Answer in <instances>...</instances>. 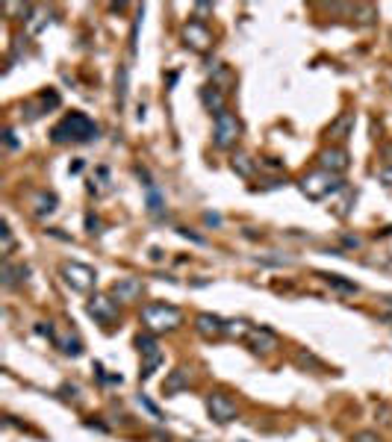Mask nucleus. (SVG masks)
Listing matches in <instances>:
<instances>
[{
    "label": "nucleus",
    "instance_id": "10",
    "mask_svg": "<svg viewBox=\"0 0 392 442\" xmlns=\"http://www.w3.org/2000/svg\"><path fill=\"white\" fill-rule=\"evenodd\" d=\"M142 280L139 278H121V280H115L112 283V289H110V298L112 301H119V304H133V301H139L142 298Z\"/></svg>",
    "mask_w": 392,
    "mask_h": 442
},
{
    "label": "nucleus",
    "instance_id": "25",
    "mask_svg": "<svg viewBox=\"0 0 392 442\" xmlns=\"http://www.w3.org/2000/svg\"><path fill=\"white\" fill-rule=\"evenodd\" d=\"M45 24H47V12H45V9H33V18H30V21H27V33L36 36V33H38V29H42Z\"/></svg>",
    "mask_w": 392,
    "mask_h": 442
},
{
    "label": "nucleus",
    "instance_id": "39",
    "mask_svg": "<svg viewBox=\"0 0 392 442\" xmlns=\"http://www.w3.org/2000/svg\"><path fill=\"white\" fill-rule=\"evenodd\" d=\"M151 260L160 262V260H162V251H160V248H151Z\"/></svg>",
    "mask_w": 392,
    "mask_h": 442
},
{
    "label": "nucleus",
    "instance_id": "34",
    "mask_svg": "<svg viewBox=\"0 0 392 442\" xmlns=\"http://www.w3.org/2000/svg\"><path fill=\"white\" fill-rule=\"evenodd\" d=\"M204 221L212 224V228H219V224H221V215H215V212H204Z\"/></svg>",
    "mask_w": 392,
    "mask_h": 442
},
{
    "label": "nucleus",
    "instance_id": "35",
    "mask_svg": "<svg viewBox=\"0 0 392 442\" xmlns=\"http://www.w3.org/2000/svg\"><path fill=\"white\" fill-rule=\"evenodd\" d=\"M3 142H6V147H18V142H15V133L9 130V127L3 130Z\"/></svg>",
    "mask_w": 392,
    "mask_h": 442
},
{
    "label": "nucleus",
    "instance_id": "36",
    "mask_svg": "<svg viewBox=\"0 0 392 442\" xmlns=\"http://www.w3.org/2000/svg\"><path fill=\"white\" fill-rule=\"evenodd\" d=\"M342 242H345L348 248H360V239H357V236H342Z\"/></svg>",
    "mask_w": 392,
    "mask_h": 442
},
{
    "label": "nucleus",
    "instance_id": "18",
    "mask_svg": "<svg viewBox=\"0 0 392 442\" xmlns=\"http://www.w3.org/2000/svg\"><path fill=\"white\" fill-rule=\"evenodd\" d=\"M30 204H33V215H38V219H45V215H53L56 212V195H51V192H36L33 198H30Z\"/></svg>",
    "mask_w": 392,
    "mask_h": 442
},
{
    "label": "nucleus",
    "instance_id": "12",
    "mask_svg": "<svg viewBox=\"0 0 392 442\" xmlns=\"http://www.w3.org/2000/svg\"><path fill=\"white\" fill-rule=\"evenodd\" d=\"M224 328H228V321L221 316H215V312H198V316H195V330H198L204 339H219Z\"/></svg>",
    "mask_w": 392,
    "mask_h": 442
},
{
    "label": "nucleus",
    "instance_id": "29",
    "mask_svg": "<svg viewBox=\"0 0 392 442\" xmlns=\"http://www.w3.org/2000/svg\"><path fill=\"white\" fill-rule=\"evenodd\" d=\"M101 228H103V224H101V219H97L95 212H86V230H89L92 236H101V233H103Z\"/></svg>",
    "mask_w": 392,
    "mask_h": 442
},
{
    "label": "nucleus",
    "instance_id": "14",
    "mask_svg": "<svg viewBox=\"0 0 392 442\" xmlns=\"http://www.w3.org/2000/svg\"><path fill=\"white\" fill-rule=\"evenodd\" d=\"M27 278H30V265H15L12 260H3V265H0L3 289H15L18 283H27Z\"/></svg>",
    "mask_w": 392,
    "mask_h": 442
},
{
    "label": "nucleus",
    "instance_id": "40",
    "mask_svg": "<svg viewBox=\"0 0 392 442\" xmlns=\"http://www.w3.org/2000/svg\"><path fill=\"white\" fill-rule=\"evenodd\" d=\"M384 304H387V307H392V295H384Z\"/></svg>",
    "mask_w": 392,
    "mask_h": 442
},
{
    "label": "nucleus",
    "instance_id": "28",
    "mask_svg": "<svg viewBox=\"0 0 392 442\" xmlns=\"http://www.w3.org/2000/svg\"><path fill=\"white\" fill-rule=\"evenodd\" d=\"M248 324H245L242 319H236V321H228V328H224V333H233V336H248Z\"/></svg>",
    "mask_w": 392,
    "mask_h": 442
},
{
    "label": "nucleus",
    "instance_id": "31",
    "mask_svg": "<svg viewBox=\"0 0 392 442\" xmlns=\"http://www.w3.org/2000/svg\"><path fill=\"white\" fill-rule=\"evenodd\" d=\"M36 333H38V336H47V339L56 342V336H53V324H51V321H38V324H36Z\"/></svg>",
    "mask_w": 392,
    "mask_h": 442
},
{
    "label": "nucleus",
    "instance_id": "24",
    "mask_svg": "<svg viewBox=\"0 0 392 442\" xmlns=\"http://www.w3.org/2000/svg\"><path fill=\"white\" fill-rule=\"evenodd\" d=\"M354 15H357L360 24H371V21L378 18V9L369 6V3H357V6H354Z\"/></svg>",
    "mask_w": 392,
    "mask_h": 442
},
{
    "label": "nucleus",
    "instance_id": "2",
    "mask_svg": "<svg viewBox=\"0 0 392 442\" xmlns=\"http://www.w3.org/2000/svg\"><path fill=\"white\" fill-rule=\"evenodd\" d=\"M142 324H145V330L160 336V333H171L180 328L183 312H180V307H174V304L154 301V304H145L142 307Z\"/></svg>",
    "mask_w": 392,
    "mask_h": 442
},
{
    "label": "nucleus",
    "instance_id": "27",
    "mask_svg": "<svg viewBox=\"0 0 392 442\" xmlns=\"http://www.w3.org/2000/svg\"><path fill=\"white\" fill-rule=\"evenodd\" d=\"M0 236H3V254L9 257V254L15 251V236H12V228L3 221V228H0Z\"/></svg>",
    "mask_w": 392,
    "mask_h": 442
},
{
    "label": "nucleus",
    "instance_id": "17",
    "mask_svg": "<svg viewBox=\"0 0 392 442\" xmlns=\"http://www.w3.org/2000/svg\"><path fill=\"white\" fill-rule=\"evenodd\" d=\"M351 130H354V112H342L336 121L328 127V136L330 139H336V142H345L351 136Z\"/></svg>",
    "mask_w": 392,
    "mask_h": 442
},
{
    "label": "nucleus",
    "instance_id": "32",
    "mask_svg": "<svg viewBox=\"0 0 392 442\" xmlns=\"http://www.w3.org/2000/svg\"><path fill=\"white\" fill-rule=\"evenodd\" d=\"M262 165H266V169H271V171H280L283 169V162L278 160V156H266V160H262Z\"/></svg>",
    "mask_w": 392,
    "mask_h": 442
},
{
    "label": "nucleus",
    "instance_id": "7",
    "mask_svg": "<svg viewBox=\"0 0 392 442\" xmlns=\"http://www.w3.org/2000/svg\"><path fill=\"white\" fill-rule=\"evenodd\" d=\"M207 413L215 425H230V421L239 416V407L224 389H212L207 395Z\"/></svg>",
    "mask_w": 392,
    "mask_h": 442
},
{
    "label": "nucleus",
    "instance_id": "26",
    "mask_svg": "<svg viewBox=\"0 0 392 442\" xmlns=\"http://www.w3.org/2000/svg\"><path fill=\"white\" fill-rule=\"evenodd\" d=\"M298 366H304V369H316V371H321V369H325V366H321V360L316 357V354H310V351H298Z\"/></svg>",
    "mask_w": 392,
    "mask_h": 442
},
{
    "label": "nucleus",
    "instance_id": "19",
    "mask_svg": "<svg viewBox=\"0 0 392 442\" xmlns=\"http://www.w3.org/2000/svg\"><path fill=\"white\" fill-rule=\"evenodd\" d=\"M145 206H148V212L154 215V219H160V215L165 212V195L156 189V183L145 186Z\"/></svg>",
    "mask_w": 392,
    "mask_h": 442
},
{
    "label": "nucleus",
    "instance_id": "38",
    "mask_svg": "<svg viewBox=\"0 0 392 442\" xmlns=\"http://www.w3.org/2000/svg\"><path fill=\"white\" fill-rule=\"evenodd\" d=\"M380 177L387 180V186H392V169H380Z\"/></svg>",
    "mask_w": 392,
    "mask_h": 442
},
{
    "label": "nucleus",
    "instance_id": "37",
    "mask_svg": "<svg viewBox=\"0 0 392 442\" xmlns=\"http://www.w3.org/2000/svg\"><path fill=\"white\" fill-rule=\"evenodd\" d=\"M195 12L204 15V12H212V3H195Z\"/></svg>",
    "mask_w": 392,
    "mask_h": 442
},
{
    "label": "nucleus",
    "instance_id": "11",
    "mask_svg": "<svg viewBox=\"0 0 392 442\" xmlns=\"http://www.w3.org/2000/svg\"><path fill=\"white\" fill-rule=\"evenodd\" d=\"M89 316H95L97 321L110 324L119 319V301L106 298V295H92L89 298Z\"/></svg>",
    "mask_w": 392,
    "mask_h": 442
},
{
    "label": "nucleus",
    "instance_id": "22",
    "mask_svg": "<svg viewBox=\"0 0 392 442\" xmlns=\"http://www.w3.org/2000/svg\"><path fill=\"white\" fill-rule=\"evenodd\" d=\"M319 278L325 280L328 286L336 289V292H345V295H357V292H360L357 283H354V280H345L342 274H319Z\"/></svg>",
    "mask_w": 392,
    "mask_h": 442
},
{
    "label": "nucleus",
    "instance_id": "3",
    "mask_svg": "<svg viewBox=\"0 0 392 442\" xmlns=\"http://www.w3.org/2000/svg\"><path fill=\"white\" fill-rule=\"evenodd\" d=\"M298 186H301V192L307 195L310 201H325V198H330V195L345 189V180L336 177V174H330V171H325V169H316V171L304 174Z\"/></svg>",
    "mask_w": 392,
    "mask_h": 442
},
{
    "label": "nucleus",
    "instance_id": "15",
    "mask_svg": "<svg viewBox=\"0 0 392 442\" xmlns=\"http://www.w3.org/2000/svg\"><path fill=\"white\" fill-rule=\"evenodd\" d=\"M201 103H204V110L212 112V115H219L221 110H228V106H224V88L215 86V83H207L201 88Z\"/></svg>",
    "mask_w": 392,
    "mask_h": 442
},
{
    "label": "nucleus",
    "instance_id": "21",
    "mask_svg": "<svg viewBox=\"0 0 392 442\" xmlns=\"http://www.w3.org/2000/svg\"><path fill=\"white\" fill-rule=\"evenodd\" d=\"M127 80H130V68L127 65H119V74H115V103H119V110H124L127 103Z\"/></svg>",
    "mask_w": 392,
    "mask_h": 442
},
{
    "label": "nucleus",
    "instance_id": "5",
    "mask_svg": "<svg viewBox=\"0 0 392 442\" xmlns=\"http://www.w3.org/2000/svg\"><path fill=\"white\" fill-rule=\"evenodd\" d=\"M60 274L65 280V286H71L74 292H92L97 286V271L92 269V265L86 262H77V260H65L60 265Z\"/></svg>",
    "mask_w": 392,
    "mask_h": 442
},
{
    "label": "nucleus",
    "instance_id": "23",
    "mask_svg": "<svg viewBox=\"0 0 392 442\" xmlns=\"http://www.w3.org/2000/svg\"><path fill=\"white\" fill-rule=\"evenodd\" d=\"M56 345H60V348H62V354H68V357H80V354H83V342L77 339L74 333H71V336L56 339Z\"/></svg>",
    "mask_w": 392,
    "mask_h": 442
},
{
    "label": "nucleus",
    "instance_id": "20",
    "mask_svg": "<svg viewBox=\"0 0 392 442\" xmlns=\"http://www.w3.org/2000/svg\"><path fill=\"white\" fill-rule=\"evenodd\" d=\"M230 169L236 171L239 177H254L257 174V162H254V156H248L245 151H236L230 156Z\"/></svg>",
    "mask_w": 392,
    "mask_h": 442
},
{
    "label": "nucleus",
    "instance_id": "33",
    "mask_svg": "<svg viewBox=\"0 0 392 442\" xmlns=\"http://www.w3.org/2000/svg\"><path fill=\"white\" fill-rule=\"evenodd\" d=\"M139 404H142L145 410H148V413H151V416H156V419H162V416H160V410H156V407H154V404H151V401H148V398H145V395H139Z\"/></svg>",
    "mask_w": 392,
    "mask_h": 442
},
{
    "label": "nucleus",
    "instance_id": "8",
    "mask_svg": "<svg viewBox=\"0 0 392 442\" xmlns=\"http://www.w3.org/2000/svg\"><path fill=\"white\" fill-rule=\"evenodd\" d=\"M180 38H183V45L189 47V51H195V53H204V51H210V45H212V33H210V27L204 24V21H189V24H183V33H180Z\"/></svg>",
    "mask_w": 392,
    "mask_h": 442
},
{
    "label": "nucleus",
    "instance_id": "9",
    "mask_svg": "<svg viewBox=\"0 0 392 442\" xmlns=\"http://www.w3.org/2000/svg\"><path fill=\"white\" fill-rule=\"evenodd\" d=\"M348 165H351V156H348V151L342 145H330V147H325V151L319 154V169H325L330 174H336V177L345 174Z\"/></svg>",
    "mask_w": 392,
    "mask_h": 442
},
{
    "label": "nucleus",
    "instance_id": "1",
    "mask_svg": "<svg viewBox=\"0 0 392 442\" xmlns=\"http://www.w3.org/2000/svg\"><path fill=\"white\" fill-rule=\"evenodd\" d=\"M101 127L86 112H68L60 124L51 127V142L53 145H83V142H95Z\"/></svg>",
    "mask_w": 392,
    "mask_h": 442
},
{
    "label": "nucleus",
    "instance_id": "30",
    "mask_svg": "<svg viewBox=\"0 0 392 442\" xmlns=\"http://www.w3.org/2000/svg\"><path fill=\"white\" fill-rule=\"evenodd\" d=\"M351 442H384V439H380V434H375V430H357V434L351 437Z\"/></svg>",
    "mask_w": 392,
    "mask_h": 442
},
{
    "label": "nucleus",
    "instance_id": "16",
    "mask_svg": "<svg viewBox=\"0 0 392 442\" xmlns=\"http://www.w3.org/2000/svg\"><path fill=\"white\" fill-rule=\"evenodd\" d=\"M189 369H183V366H177L171 371L169 378H165V383H162V392L165 395H177V392H183V389H189Z\"/></svg>",
    "mask_w": 392,
    "mask_h": 442
},
{
    "label": "nucleus",
    "instance_id": "6",
    "mask_svg": "<svg viewBox=\"0 0 392 442\" xmlns=\"http://www.w3.org/2000/svg\"><path fill=\"white\" fill-rule=\"evenodd\" d=\"M136 348L142 354V371H139V380H151V375L156 369L162 366V348L160 342H156V333L145 330L136 336Z\"/></svg>",
    "mask_w": 392,
    "mask_h": 442
},
{
    "label": "nucleus",
    "instance_id": "13",
    "mask_svg": "<svg viewBox=\"0 0 392 442\" xmlns=\"http://www.w3.org/2000/svg\"><path fill=\"white\" fill-rule=\"evenodd\" d=\"M248 342H251V351H257V354H271L274 348L280 345L278 333H271L269 328H251L248 330Z\"/></svg>",
    "mask_w": 392,
    "mask_h": 442
},
{
    "label": "nucleus",
    "instance_id": "4",
    "mask_svg": "<svg viewBox=\"0 0 392 442\" xmlns=\"http://www.w3.org/2000/svg\"><path fill=\"white\" fill-rule=\"evenodd\" d=\"M242 136V121L233 110H221L219 115H212V145L219 151H230Z\"/></svg>",
    "mask_w": 392,
    "mask_h": 442
}]
</instances>
